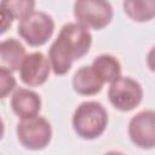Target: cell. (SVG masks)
<instances>
[{"label":"cell","mask_w":155,"mask_h":155,"mask_svg":"<svg viewBox=\"0 0 155 155\" xmlns=\"http://www.w3.org/2000/svg\"><path fill=\"white\" fill-rule=\"evenodd\" d=\"M92 35L87 28L76 23L62 27L57 39L48 50V59L54 75H65L74 61L82 58L90 51Z\"/></svg>","instance_id":"cell-1"},{"label":"cell","mask_w":155,"mask_h":155,"mask_svg":"<svg viewBox=\"0 0 155 155\" xmlns=\"http://www.w3.org/2000/svg\"><path fill=\"white\" fill-rule=\"evenodd\" d=\"M71 124L80 138L92 140L104 133L108 126V113L98 102H84L75 109Z\"/></svg>","instance_id":"cell-2"},{"label":"cell","mask_w":155,"mask_h":155,"mask_svg":"<svg viewBox=\"0 0 155 155\" xmlns=\"http://www.w3.org/2000/svg\"><path fill=\"white\" fill-rule=\"evenodd\" d=\"M54 31V22L50 15L42 11H34L18 24L17 33L30 46L45 45Z\"/></svg>","instance_id":"cell-3"},{"label":"cell","mask_w":155,"mask_h":155,"mask_svg":"<svg viewBox=\"0 0 155 155\" xmlns=\"http://www.w3.org/2000/svg\"><path fill=\"white\" fill-rule=\"evenodd\" d=\"M74 17L85 28L101 30L113 19V7L108 1L78 0L74 2Z\"/></svg>","instance_id":"cell-4"},{"label":"cell","mask_w":155,"mask_h":155,"mask_svg":"<svg viewBox=\"0 0 155 155\" xmlns=\"http://www.w3.org/2000/svg\"><path fill=\"white\" fill-rule=\"evenodd\" d=\"M19 143L29 150H41L48 145L52 138L51 124L41 116L22 120L16 128Z\"/></svg>","instance_id":"cell-5"},{"label":"cell","mask_w":155,"mask_h":155,"mask_svg":"<svg viewBox=\"0 0 155 155\" xmlns=\"http://www.w3.org/2000/svg\"><path fill=\"white\" fill-rule=\"evenodd\" d=\"M108 98L111 105L120 111H131L143 99V88L138 81L130 76H120L111 82Z\"/></svg>","instance_id":"cell-6"},{"label":"cell","mask_w":155,"mask_h":155,"mask_svg":"<svg viewBox=\"0 0 155 155\" xmlns=\"http://www.w3.org/2000/svg\"><path fill=\"white\" fill-rule=\"evenodd\" d=\"M131 142L140 149L155 148V110H143L136 114L128 124Z\"/></svg>","instance_id":"cell-7"},{"label":"cell","mask_w":155,"mask_h":155,"mask_svg":"<svg viewBox=\"0 0 155 155\" xmlns=\"http://www.w3.org/2000/svg\"><path fill=\"white\" fill-rule=\"evenodd\" d=\"M51 70L48 59L41 52H33L27 54L21 68L19 78L23 84L28 86H40L46 82Z\"/></svg>","instance_id":"cell-8"},{"label":"cell","mask_w":155,"mask_h":155,"mask_svg":"<svg viewBox=\"0 0 155 155\" xmlns=\"http://www.w3.org/2000/svg\"><path fill=\"white\" fill-rule=\"evenodd\" d=\"M12 111L22 120L38 116L41 109L40 96L28 88H18L11 97L10 102Z\"/></svg>","instance_id":"cell-9"},{"label":"cell","mask_w":155,"mask_h":155,"mask_svg":"<svg viewBox=\"0 0 155 155\" xmlns=\"http://www.w3.org/2000/svg\"><path fill=\"white\" fill-rule=\"evenodd\" d=\"M25 57L24 46L15 38H8L0 42V67L16 71L21 68Z\"/></svg>","instance_id":"cell-10"},{"label":"cell","mask_w":155,"mask_h":155,"mask_svg":"<svg viewBox=\"0 0 155 155\" xmlns=\"http://www.w3.org/2000/svg\"><path fill=\"white\" fill-rule=\"evenodd\" d=\"M103 82L94 74L92 67L85 65L78 69L73 76V88L81 96H93L102 91Z\"/></svg>","instance_id":"cell-11"},{"label":"cell","mask_w":155,"mask_h":155,"mask_svg":"<svg viewBox=\"0 0 155 155\" xmlns=\"http://www.w3.org/2000/svg\"><path fill=\"white\" fill-rule=\"evenodd\" d=\"M92 69L98 79L104 82H113L120 78L121 64L111 54H99L92 62Z\"/></svg>","instance_id":"cell-12"},{"label":"cell","mask_w":155,"mask_h":155,"mask_svg":"<svg viewBox=\"0 0 155 155\" xmlns=\"http://www.w3.org/2000/svg\"><path fill=\"white\" fill-rule=\"evenodd\" d=\"M125 13L134 22H148L155 17V0H126L122 2Z\"/></svg>","instance_id":"cell-13"},{"label":"cell","mask_w":155,"mask_h":155,"mask_svg":"<svg viewBox=\"0 0 155 155\" xmlns=\"http://www.w3.org/2000/svg\"><path fill=\"white\" fill-rule=\"evenodd\" d=\"M1 6L6 8L13 18L24 19L34 12L35 1L33 0H6L1 1Z\"/></svg>","instance_id":"cell-14"},{"label":"cell","mask_w":155,"mask_h":155,"mask_svg":"<svg viewBox=\"0 0 155 155\" xmlns=\"http://www.w3.org/2000/svg\"><path fill=\"white\" fill-rule=\"evenodd\" d=\"M16 87V79L12 71L0 67V97L5 98Z\"/></svg>","instance_id":"cell-15"},{"label":"cell","mask_w":155,"mask_h":155,"mask_svg":"<svg viewBox=\"0 0 155 155\" xmlns=\"http://www.w3.org/2000/svg\"><path fill=\"white\" fill-rule=\"evenodd\" d=\"M13 21V17L10 15V12L1 6V33H5L8 27H11Z\"/></svg>","instance_id":"cell-16"},{"label":"cell","mask_w":155,"mask_h":155,"mask_svg":"<svg viewBox=\"0 0 155 155\" xmlns=\"http://www.w3.org/2000/svg\"><path fill=\"white\" fill-rule=\"evenodd\" d=\"M147 64H148V68L155 73V46L151 47V50L148 52V56H147Z\"/></svg>","instance_id":"cell-17"},{"label":"cell","mask_w":155,"mask_h":155,"mask_svg":"<svg viewBox=\"0 0 155 155\" xmlns=\"http://www.w3.org/2000/svg\"><path fill=\"white\" fill-rule=\"evenodd\" d=\"M104 155H124V154L120 153V151H109V153H107Z\"/></svg>","instance_id":"cell-18"}]
</instances>
